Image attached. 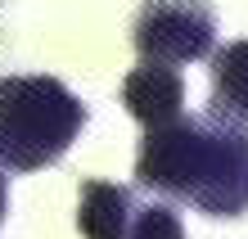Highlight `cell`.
<instances>
[{"label": "cell", "mask_w": 248, "mask_h": 239, "mask_svg": "<svg viewBox=\"0 0 248 239\" xmlns=\"http://www.w3.org/2000/svg\"><path fill=\"white\" fill-rule=\"evenodd\" d=\"M136 181L167 199L199 207L203 217L248 212V127L217 113L176 117L144 131L136 154Z\"/></svg>", "instance_id": "6da1fadb"}, {"label": "cell", "mask_w": 248, "mask_h": 239, "mask_svg": "<svg viewBox=\"0 0 248 239\" xmlns=\"http://www.w3.org/2000/svg\"><path fill=\"white\" fill-rule=\"evenodd\" d=\"M208 113L248 127V41H230L212 54V104Z\"/></svg>", "instance_id": "8992f818"}, {"label": "cell", "mask_w": 248, "mask_h": 239, "mask_svg": "<svg viewBox=\"0 0 248 239\" xmlns=\"http://www.w3.org/2000/svg\"><path fill=\"white\" fill-rule=\"evenodd\" d=\"M86 127V104L59 77H0V167L41 172Z\"/></svg>", "instance_id": "7a4b0ae2"}, {"label": "cell", "mask_w": 248, "mask_h": 239, "mask_svg": "<svg viewBox=\"0 0 248 239\" xmlns=\"http://www.w3.org/2000/svg\"><path fill=\"white\" fill-rule=\"evenodd\" d=\"M136 199L126 185L113 181H81L77 194V230L86 239H131L136 226Z\"/></svg>", "instance_id": "5b68a950"}, {"label": "cell", "mask_w": 248, "mask_h": 239, "mask_svg": "<svg viewBox=\"0 0 248 239\" xmlns=\"http://www.w3.org/2000/svg\"><path fill=\"white\" fill-rule=\"evenodd\" d=\"M131 41L144 64H194L217 46V14L208 0H144Z\"/></svg>", "instance_id": "3957f363"}, {"label": "cell", "mask_w": 248, "mask_h": 239, "mask_svg": "<svg viewBox=\"0 0 248 239\" xmlns=\"http://www.w3.org/2000/svg\"><path fill=\"white\" fill-rule=\"evenodd\" d=\"M5 212H9V190H5V176H0V221H5Z\"/></svg>", "instance_id": "ba28073f"}, {"label": "cell", "mask_w": 248, "mask_h": 239, "mask_svg": "<svg viewBox=\"0 0 248 239\" xmlns=\"http://www.w3.org/2000/svg\"><path fill=\"white\" fill-rule=\"evenodd\" d=\"M122 104H126V113L136 117V122H144L149 131L154 127H171L176 117H185V81H181L176 68L144 64L140 59V68H131L126 81H122Z\"/></svg>", "instance_id": "277c9868"}, {"label": "cell", "mask_w": 248, "mask_h": 239, "mask_svg": "<svg viewBox=\"0 0 248 239\" xmlns=\"http://www.w3.org/2000/svg\"><path fill=\"white\" fill-rule=\"evenodd\" d=\"M131 239H185V226H181V217L171 212L167 203H149V207L136 212Z\"/></svg>", "instance_id": "52a82bcc"}]
</instances>
